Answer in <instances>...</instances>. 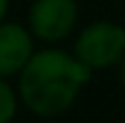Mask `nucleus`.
Returning a JSON list of instances; mask_svg holds the SVG:
<instances>
[{
    "label": "nucleus",
    "instance_id": "1",
    "mask_svg": "<svg viewBox=\"0 0 125 123\" xmlns=\"http://www.w3.org/2000/svg\"><path fill=\"white\" fill-rule=\"evenodd\" d=\"M92 73L75 53L60 48L34 51L27 65L19 70V99L31 113L53 118L70 111Z\"/></svg>",
    "mask_w": 125,
    "mask_h": 123
},
{
    "label": "nucleus",
    "instance_id": "2",
    "mask_svg": "<svg viewBox=\"0 0 125 123\" xmlns=\"http://www.w3.org/2000/svg\"><path fill=\"white\" fill-rule=\"evenodd\" d=\"M125 56V27L115 22H94L75 39V58L89 70H106Z\"/></svg>",
    "mask_w": 125,
    "mask_h": 123
},
{
    "label": "nucleus",
    "instance_id": "3",
    "mask_svg": "<svg viewBox=\"0 0 125 123\" xmlns=\"http://www.w3.org/2000/svg\"><path fill=\"white\" fill-rule=\"evenodd\" d=\"M77 24L75 0H36L29 10V31L34 39L55 44L70 36Z\"/></svg>",
    "mask_w": 125,
    "mask_h": 123
},
{
    "label": "nucleus",
    "instance_id": "4",
    "mask_svg": "<svg viewBox=\"0 0 125 123\" xmlns=\"http://www.w3.org/2000/svg\"><path fill=\"white\" fill-rule=\"evenodd\" d=\"M34 53V36L15 22H0V77L19 75Z\"/></svg>",
    "mask_w": 125,
    "mask_h": 123
},
{
    "label": "nucleus",
    "instance_id": "5",
    "mask_svg": "<svg viewBox=\"0 0 125 123\" xmlns=\"http://www.w3.org/2000/svg\"><path fill=\"white\" fill-rule=\"evenodd\" d=\"M17 113V94L15 89L0 77V123H10Z\"/></svg>",
    "mask_w": 125,
    "mask_h": 123
},
{
    "label": "nucleus",
    "instance_id": "6",
    "mask_svg": "<svg viewBox=\"0 0 125 123\" xmlns=\"http://www.w3.org/2000/svg\"><path fill=\"white\" fill-rule=\"evenodd\" d=\"M118 65H120V70H118V77H120V85H123V89H125V56L120 58V63H118Z\"/></svg>",
    "mask_w": 125,
    "mask_h": 123
},
{
    "label": "nucleus",
    "instance_id": "7",
    "mask_svg": "<svg viewBox=\"0 0 125 123\" xmlns=\"http://www.w3.org/2000/svg\"><path fill=\"white\" fill-rule=\"evenodd\" d=\"M5 15H7V0H0V22H5Z\"/></svg>",
    "mask_w": 125,
    "mask_h": 123
}]
</instances>
